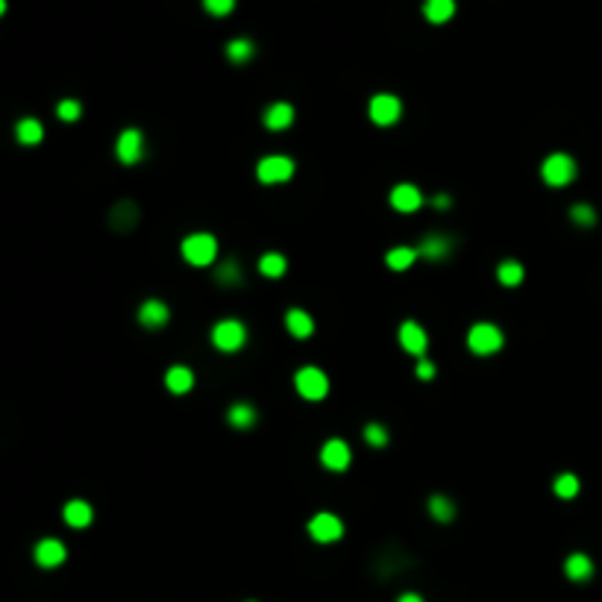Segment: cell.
I'll return each mask as SVG.
<instances>
[{
	"label": "cell",
	"instance_id": "32",
	"mask_svg": "<svg viewBox=\"0 0 602 602\" xmlns=\"http://www.w3.org/2000/svg\"><path fill=\"white\" fill-rule=\"evenodd\" d=\"M361 435H365V444H368V447H376V450L388 447V441H391V432L385 429L382 423H376V420H373V423H368Z\"/></svg>",
	"mask_w": 602,
	"mask_h": 602
},
{
	"label": "cell",
	"instance_id": "6",
	"mask_svg": "<svg viewBox=\"0 0 602 602\" xmlns=\"http://www.w3.org/2000/svg\"><path fill=\"white\" fill-rule=\"evenodd\" d=\"M541 177L549 188H564L576 180V162L567 153H549L541 165Z\"/></svg>",
	"mask_w": 602,
	"mask_h": 602
},
{
	"label": "cell",
	"instance_id": "24",
	"mask_svg": "<svg viewBox=\"0 0 602 602\" xmlns=\"http://www.w3.org/2000/svg\"><path fill=\"white\" fill-rule=\"evenodd\" d=\"M285 271H288V259H285L282 253H276V250L264 253V256L259 259V274H261L264 279H282Z\"/></svg>",
	"mask_w": 602,
	"mask_h": 602
},
{
	"label": "cell",
	"instance_id": "21",
	"mask_svg": "<svg viewBox=\"0 0 602 602\" xmlns=\"http://www.w3.org/2000/svg\"><path fill=\"white\" fill-rule=\"evenodd\" d=\"M62 517H65V523H68V526H74V529H85V526H91L94 512H91V505H88L85 499H71V502H65Z\"/></svg>",
	"mask_w": 602,
	"mask_h": 602
},
{
	"label": "cell",
	"instance_id": "26",
	"mask_svg": "<svg viewBox=\"0 0 602 602\" xmlns=\"http://www.w3.org/2000/svg\"><path fill=\"white\" fill-rule=\"evenodd\" d=\"M423 15L429 24H447L455 15V0H426Z\"/></svg>",
	"mask_w": 602,
	"mask_h": 602
},
{
	"label": "cell",
	"instance_id": "1",
	"mask_svg": "<svg viewBox=\"0 0 602 602\" xmlns=\"http://www.w3.org/2000/svg\"><path fill=\"white\" fill-rule=\"evenodd\" d=\"M218 250H221V244L212 232H191L180 244V256L191 268H209V264H214L218 261Z\"/></svg>",
	"mask_w": 602,
	"mask_h": 602
},
{
	"label": "cell",
	"instance_id": "35",
	"mask_svg": "<svg viewBox=\"0 0 602 602\" xmlns=\"http://www.w3.org/2000/svg\"><path fill=\"white\" fill-rule=\"evenodd\" d=\"M56 115L62 118V120H80V115H83V106H80V100H62L59 106H56Z\"/></svg>",
	"mask_w": 602,
	"mask_h": 602
},
{
	"label": "cell",
	"instance_id": "33",
	"mask_svg": "<svg viewBox=\"0 0 602 602\" xmlns=\"http://www.w3.org/2000/svg\"><path fill=\"white\" fill-rule=\"evenodd\" d=\"M570 218H573V224H579V227H593L596 224V212L588 203H576L570 209Z\"/></svg>",
	"mask_w": 602,
	"mask_h": 602
},
{
	"label": "cell",
	"instance_id": "15",
	"mask_svg": "<svg viewBox=\"0 0 602 602\" xmlns=\"http://www.w3.org/2000/svg\"><path fill=\"white\" fill-rule=\"evenodd\" d=\"M261 124L268 127V130H274V133L288 130V127L294 124V106H291V103H285V100L271 103L268 109H264V115H261Z\"/></svg>",
	"mask_w": 602,
	"mask_h": 602
},
{
	"label": "cell",
	"instance_id": "7",
	"mask_svg": "<svg viewBox=\"0 0 602 602\" xmlns=\"http://www.w3.org/2000/svg\"><path fill=\"white\" fill-rule=\"evenodd\" d=\"M368 118L376 127H391L403 118V100L397 98V94H388V91L373 94L370 103H368Z\"/></svg>",
	"mask_w": 602,
	"mask_h": 602
},
{
	"label": "cell",
	"instance_id": "4",
	"mask_svg": "<svg viewBox=\"0 0 602 602\" xmlns=\"http://www.w3.org/2000/svg\"><path fill=\"white\" fill-rule=\"evenodd\" d=\"M294 388H297V394L303 400L321 403V400L329 397V376L321 368H315V365H306V368H300L294 373Z\"/></svg>",
	"mask_w": 602,
	"mask_h": 602
},
{
	"label": "cell",
	"instance_id": "30",
	"mask_svg": "<svg viewBox=\"0 0 602 602\" xmlns=\"http://www.w3.org/2000/svg\"><path fill=\"white\" fill-rule=\"evenodd\" d=\"M15 135H18L21 144H38L44 138V127L38 124L36 118H24L21 124L15 127Z\"/></svg>",
	"mask_w": 602,
	"mask_h": 602
},
{
	"label": "cell",
	"instance_id": "27",
	"mask_svg": "<svg viewBox=\"0 0 602 602\" xmlns=\"http://www.w3.org/2000/svg\"><path fill=\"white\" fill-rule=\"evenodd\" d=\"M253 56H256V44L250 38H232L227 44V59L232 65H247Z\"/></svg>",
	"mask_w": 602,
	"mask_h": 602
},
{
	"label": "cell",
	"instance_id": "18",
	"mask_svg": "<svg viewBox=\"0 0 602 602\" xmlns=\"http://www.w3.org/2000/svg\"><path fill=\"white\" fill-rule=\"evenodd\" d=\"M285 329H288V335H294V338H300V341L311 338V335H315V318L303 308H288L285 311Z\"/></svg>",
	"mask_w": 602,
	"mask_h": 602
},
{
	"label": "cell",
	"instance_id": "10",
	"mask_svg": "<svg viewBox=\"0 0 602 602\" xmlns=\"http://www.w3.org/2000/svg\"><path fill=\"white\" fill-rule=\"evenodd\" d=\"M115 156L120 165H138L144 156V133L138 127H127L115 141Z\"/></svg>",
	"mask_w": 602,
	"mask_h": 602
},
{
	"label": "cell",
	"instance_id": "11",
	"mask_svg": "<svg viewBox=\"0 0 602 602\" xmlns=\"http://www.w3.org/2000/svg\"><path fill=\"white\" fill-rule=\"evenodd\" d=\"M452 250H455V241L444 232H426L417 241V259L423 261H444L452 256Z\"/></svg>",
	"mask_w": 602,
	"mask_h": 602
},
{
	"label": "cell",
	"instance_id": "16",
	"mask_svg": "<svg viewBox=\"0 0 602 602\" xmlns=\"http://www.w3.org/2000/svg\"><path fill=\"white\" fill-rule=\"evenodd\" d=\"M68 559V549L56 538H44L36 544V564L38 567H59Z\"/></svg>",
	"mask_w": 602,
	"mask_h": 602
},
{
	"label": "cell",
	"instance_id": "25",
	"mask_svg": "<svg viewBox=\"0 0 602 602\" xmlns=\"http://www.w3.org/2000/svg\"><path fill=\"white\" fill-rule=\"evenodd\" d=\"M497 279H499V285H505V288H517V285L526 279V268H523L517 259H505V261L497 264Z\"/></svg>",
	"mask_w": 602,
	"mask_h": 602
},
{
	"label": "cell",
	"instance_id": "22",
	"mask_svg": "<svg viewBox=\"0 0 602 602\" xmlns=\"http://www.w3.org/2000/svg\"><path fill=\"white\" fill-rule=\"evenodd\" d=\"M564 573L573 582H585L593 576V561L585 556V552H573V556H567V561H564Z\"/></svg>",
	"mask_w": 602,
	"mask_h": 602
},
{
	"label": "cell",
	"instance_id": "8",
	"mask_svg": "<svg viewBox=\"0 0 602 602\" xmlns=\"http://www.w3.org/2000/svg\"><path fill=\"white\" fill-rule=\"evenodd\" d=\"M306 532H308L311 541H318V544H335V541L344 538V520L338 514H332V512H318L315 517L308 520Z\"/></svg>",
	"mask_w": 602,
	"mask_h": 602
},
{
	"label": "cell",
	"instance_id": "29",
	"mask_svg": "<svg viewBox=\"0 0 602 602\" xmlns=\"http://www.w3.org/2000/svg\"><path fill=\"white\" fill-rule=\"evenodd\" d=\"M429 514L432 520H438V523H450L455 517V502L444 494H435V497H429Z\"/></svg>",
	"mask_w": 602,
	"mask_h": 602
},
{
	"label": "cell",
	"instance_id": "36",
	"mask_svg": "<svg viewBox=\"0 0 602 602\" xmlns=\"http://www.w3.org/2000/svg\"><path fill=\"white\" fill-rule=\"evenodd\" d=\"M435 373H438L435 361H429L426 356H423V358H417V365H415V376H417L420 382H432V379H435Z\"/></svg>",
	"mask_w": 602,
	"mask_h": 602
},
{
	"label": "cell",
	"instance_id": "14",
	"mask_svg": "<svg viewBox=\"0 0 602 602\" xmlns=\"http://www.w3.org/2000/svg\"><path fill=\"white\" fill-rule=\"evenodd\" d=\"M135 318L144 329H162V326H167V321H171V308H167V303H162V300H144L135 311Z\"/></svg>",
	"mask_w": 602,
	"mask_h": 602
},
{
	"label": "cell",
	"instance_id": "31",
	"mask_svg": "<svg viewBox=\"0 0 602 602\" xmlns=\"http://www.w3.org/2000/svg\"><path fill=\"white\" fill-rule=\"evenodd\" d=\"M552 491H556L559 499H573L576 494H579V476H573V473L556 476V482H552Z\"/></svg>",
	"mask_w": 602,
	"mask_h": 602
},
{
	"label": "cell",
	"instance_id": "34",
	"mask_svg": "<svg viewBox=\"0 0 602 602\" xmlns=\"http://www.w3.org/2000/svg\"><path fill=\"white\" fill-rule=\"evenodd\" d=\"M203 9L209 15H214V18H224V15H229L235 9V0H203Z\"/></svg>",
	"mask_w": 602,
	"mask_h": 602
},
{
	"label": "cell",
	"instance_id": "12",
	"mask_svg": "<svg viewBox=\"0 0 602 602\" xmlns=\"http://www.w3.org/2000/svg\"><path fill=\"white\" fill-rule=\"evenodd\" d=\"M397 338H400V347L415 358H423L429 350V335L417 321H403L397 329Z\"/></svg>",
	"mask_w": 602,
	"mask_h": 602
},
{
	"label": "cell",
	"instance_id": "39",
	"mask_svg": "<svg viewBox=\"0 0 602 602\" xmlns=\"http://www.w3.org/2000/svg\"><path fill=\"white\" fill-rule=\"evenodd\" d=\"M4 12H6V0H0V15H4Z\"/></svg>",
	"mask_w": 602,
	"mask_h": 602
},
{
	"label": "cell",
	"instance_id": "38",
	"mask_svg": "<svg viewBox=\"0 0 602 602\" xmlns=\"http://www.w3.org/2000/svg\"><path fill=\"white\" fill-rule=\"evenodd\" d=\"M397 602H423V596H420V593H412V591H408V593H403Z\"/></svg>",
	"mask_w": 602,
	"mask_h": 602
},
{
	"label": "cell",
	"instance_id": "9",
	"mask_svg": "<svg viewBox=\"0 0 602 602\" xmlns=\"http://www.w3.org/2000/svg\"><path fill=\"white\" fill-rule=\"evenodd\" d=\"M318 459H321V467H326L332 473H344L353 465V450L344 438H329V441H323Z\"/></svg>",
	"mask_w": 602,
	"mask_h": 602
},
{
	"label": "cell",
	"instance_id": "17",
	"mask_svg": "<svg viewBox=\"0 0 602 602\" xmlns=\"http://www.w3.org/2000/svg\"><path fill=\"white\" fill-rule=\"evenodd\" d=\"M165 388L177 397L188 394L191 388H194V370H191L188 365H171L165 370Z\"/></svg>",
	"mask_w": 602,
	"mask_h": 602
},
{
	"label": "cell",
	"instance_id": "28",
	"mask_svg": "<svg viewBox=\"0 0 602 602\" xmlns=\"http://www.w3.org/2000/svg\"><path fill=\"white\" fill-rule=\"evenodd\" d=\"M214 279H218V285L224 288H235L241 285V279H244V271H241V264L238 259H227L218 264V271H214Z\"/></svg>",
	"mask_w": 602,
	"mask_h": 602
},
{
	"label": "cell",
	"instance_id": "23",
	"mask_svg": "<svg viewBox=\"0 0 602 602\" xmlns=\"http://www.w3.org/2000/svg\"><path fill=\"white\" fill-rule=\"evenodd\" d=\"M415 261H417V247H408V244L391 247L385 253V264H388L391 271H408Z\"/></svg>",
	"mask_w": 602,
	"mask_h": 602
},
{
	"label": "cell",
	"instance_id": "19",
	"mask_svg": "<svg viewBox=\"0 0 602 602\" xmlns=\"http://www.w3.org/2000/svg\"><path fill=\"white\" fill-rule=\"evenodd\" d=\"M138 218H141L138 206H135L133 200H120V203L112 209V214H109V224H112L118 232H130V229L138 224Z\"/></svg>",
	"mask_w": 602,
	"mask_h": 602
},
{
	"label": "cell",
	"instance_id": "37",
	"mask_svg": "<svg viewBox=\"0 0 602 602\" xmlns=\"http://www.w3.org/2000/svg\"><path fill=\"white\" fill-rule=\"evenodd\" d=\"M432 206H435L438 212H447L452 206V197L450 194H435V197H432Z\"/></svg>",
	"mask_w": 602,
	"mask_h": 602
},
{
	"label": "cell",
	"instance_id": "5",
	"mask_svg": "<svg viewBox=\"0 0 602 602\" xmlns=\"http://www.w3.org/2000/svg\"><path fill=\"white\" fill-rule=\"evenodd\" d=\"M294 177V159L285 156V153H271V156H261L256 165V180L261 185H282Z\"/></svg>",
	"mask_w": 602,
	"mask_h": 602
},
{
	"label": "cell",
	"instance_id": "13",
	"mask_svg": "<svg viewBox=\"0 0 602 602\" xmlns=\"http://www.w3.org/2000/svg\"><path fill=\"white\" fill-rule=\"evenodd\" d=\"M388 203L400 214H412V212H417L423 206V191L417 185H412V182H400V185L391 188Z\"/></svg>",
	"mask_w": 602,
	"mask_h": 602
},
{
	"label": "cell",
	"instance_id": "2",
	"mask_svg": "<svg viewBox=\"0 0 602 602\" xmlns=\"http://www.w3.org/2000/svg\"><path fill=\"white\" fill-rule=\"evenodd\" d=\"M505 344V335L497 323H488V321H479L467 329V350L473 356H494L499 353Z\"/></svg>",
	"mask_w": 602,
	"mask_h": 602
},
{
	"label": "cell",
	"instance_id": "20",
	"mask_svg": "<svg viewBox=\"0 0 602 602\" xmlns=\"http://www.w3.org/2000/svg\"><path fill=\"white\" fill-rule=\"evenodd\" d=\"M227 423L232 429H253L259 423V412H256V405L250 403H232L227 408Z\"/></svg>",
	"mask_w": 602,
	"mask_h": 602
},
{
	"label": "cell",
	"instance_id": "3",
	"mask_svg": "<svg viewBox=\"0 0 602 602\" xmlns=\"http://www.w3.org/2000/svg\"><path fill=\"white\" fill-rule=\"evenodd\" d=\"M212 344L214 350H221V353H238L241 347L247 344V326L241 323L238 318H224L212 326Z\"/></svg>",
	"mask_w": 602,
	"mask_h": 602
}]
</instances>
